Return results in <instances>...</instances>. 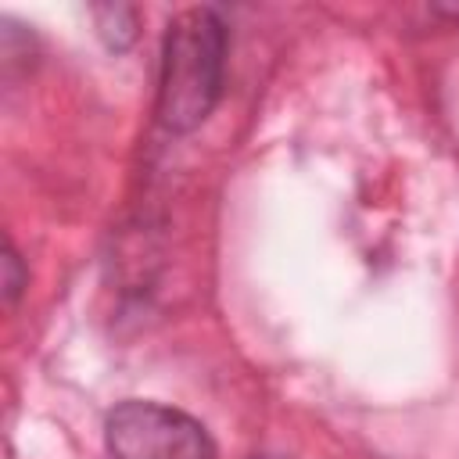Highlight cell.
<instances>
[{"instance_id": "obj_1", "label": "cell", "mask_w": 459, "mask_h": 459, "mask_svg": "<svg viewBox=\"0 0 459 459\" xmlns=\"http://www.w3.org/2000/svg\"><path fill=\"white\" fill-rule=\"evenodd\" d=\"M226 65V25L208 7L183 11L161 43L158 75V122L172 133H190L201 126L219 93Z\"/></svg>"}, {"instance_id": "obj_2", "label": "cell", "mask_w": 459, "mask_h": 459, "mask_svg": "<svg viewBox=\"0 0 459 459\" xmlns=\"http://www.w3.org/2000/svg\"><path fill=\"white\" fill-rule=\"evenodd\" d=\"M111 459H219L201 420L161 402L129 398L104 420Z\"/></svg>"}, {"instance_id": "obj_3", "label": "cell", "mask_w": 459, "mask_h": 459, "mask_svg": "<svg viewBox=\"0 0 459 459\" xmlns=\"http://www.w3.org/2000/svg\"><path fill=\"white\" fill-rule=\"evenodd\" d=\"M4 265H7V301H14L18 298V290H22V276H18V255L14 251H7V258H4Z\"/></svg>"}]
</instances>
